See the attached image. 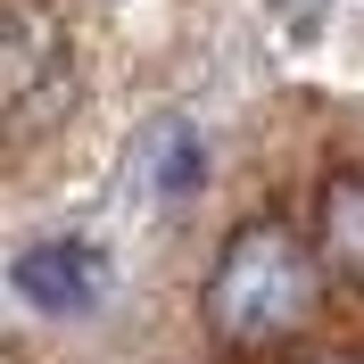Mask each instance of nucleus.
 <instances>
[{
    "label": "nucleus",
    "mask_w": 364,
    "mask_h": 364,
    "mask_svg": "<svg viewBox=\"0 0 364 364\" xmlns=\"http://www.w3.org/2000/svg\"><path fill=\"white\" fill-rule=\"evenodd\" d=\"M323 282L331 273H323L315 232H298L290 215H249V224H232V240L207 265L199 315L232 356H273V348L315 331Z\"/></svg>",
    "instance_id": "f257e3e1"
},
{
    "label": "nucleus",
    "mask_w": 364,
    "mask_h": 364,
    "mask_svg": "<svg viewBox=\"0 0 364 364\" xmlns=\"http://www.w3.org/2000/svg\"><path fill=\"white\" fill-rule=\"evenodd\" d=\"M306 364H364V348H323V356H306Z\"/></svg>",
    "instance_id": "423d86ee"
},
{
    "label": "nucleus",
    "mask_w": 364,
    "mask_h": 364,
    "mask_svg": "<svg viewBox=\"0 0 364 364\" xmlns=\"http://www.w3.org/2000/svg\"><path fill=\"white\" fill-rule=\"evenodd\" d=\"M0 83H9V124L33 141L50 108L67 100V25L42 0H9V33H0Z\"/></svg>",
    "instance_id": "f03ea898"
},
{
    "label": "nucleus",
    "mask_w": 364,
    "mask_h": 364,
    "mask_svg": "<svg viewBox=\"0 0 364 364\" xmlns=\"http://www.w3.org/2000/svg\"><path fill=\"white\" fill-rule=\"evenodd\" d=\"M9 282L33 315H91L108 298V265H100L91 240H33V249H17Z\"/></svg>",
    "instance_id": "7ed1b4c3"
},
{
    "label": "nucleus",
    "mask_w": 364,
    "mask_h": 364,
    "mask_svg": "<svg viewBox=\"0 0 364 364\" xmlns=\"http://www.w3.org/2000/svg\"><path fill=\"white\" fill-rule=\"evenodd\" d=\"M315 249H323V273L364 298V166L323 174V191H315Z\"/></svg>",
    "instance_id": "20e7f679"
},
{
    "label": "nucleus",
    "mask_w": 364,
    "mask_h": 364,
    "mask_svg": "<svg viewBox=\"0 0 364 364\" xmlns=\"http://www.w3.org/2000/svg\"><path fill=\"white\" fill-rule=\"evenodd\" d=\"M141 174H149V191L158 199H191L199 191V174H207V149H199V133H182V124H166L149 149H141Z\"/></svg>",
    "instance_id": "39448f33"
}]
</instances>
